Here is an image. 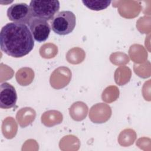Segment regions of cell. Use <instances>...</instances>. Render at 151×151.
<instances>
[{"instance_id":"1","label":"cell","mask_w":151,"mask_h":151,"mask_svg":"<svg viewBox=\"0 0 151 151\" xmlns=\"http://www.w3.org/2000/svg\"><path fill=\"white\" fill-rule=\"evenodd\" d=\"M33 36L28 27L24 24L9 22L0 32V47L6 54L15 58L28 54L34 47Z\"/></svg>"},{"instance_id":"2","label":"cell","mask_w":151,"mask_h":151,"mask_svg":"<svg viewBox=\"0 0 151 151\" xmlns=\"http://www.w3.org/2000/svg\"><path fill=\"white\" fill-rule=\"evenodd\" d=\"M29 7L32 16L47 21L52 19L60 9L58 1H30Z\"/></svg>"},{"instance_id":"3","label":"cell","mask_w":151,"mask_h":151,"mask_svg":"<svg viewBox=\"0 0 151 151\" xmlns=\"http://www.w3.org/2000/svg\"><path fill=\"white\" fill-rule=\"evenodd\" d=\"M76 25V17L70 11L58 12L51 22V28L57 34L66 35L70 34Z\"/></svg>"},{"instance_id":"4","label":"cell","mask_w":151,"mask_h":151,"mask_svg":"<svg viewBox=\"0 0 151 151\" xmlns=\"http://www.w3.org/2000/svg\"><path fill=\"white\" fill-rule=\"evenodd\" d=\"M7 16L13 22L28 25L32 19L30 7L25 3H16L7 9Z\"/></svg>"},{"instance_id":"5","label":"cell","mask_w":151,"mask_h":151,"mask_svg":"<svg viewBox=\"0 0 151 151\" xmlns=\"http://www.w3.org/2000/svg\"><path fill=\"white\" fill-rule=\"evenodd\" d=\"M34 39L39 42L47 40L51 31V27L45 20L34 18L28 24Z\"/></svg>"},{"instance_id":"6","label":"cell","mask_w":151,"mask_h":151,"mask_svg":"<svg viewBox=\"0 0 151 151\" xmlns=\"http://www.w3.org/2000/svg\"><path fill=\"white\" fill-rule=\"evenodd\" d=\"M17 100V94L14 87L5 82L0 86V107L9 109L14 107Z\"/></svg>"},{"instance_id":"7","label":"cell","mask_w":151,"mask_h":151,"mask_svg":"<svg viewBox=\"0 0 151 151\" xmlns=\"http://www.w3.org/2000/svg\"><path fill=\"white\" fill-rule=\"evenodd\" d=\"M83 4L88 9L93 11H101L107 8L111 4V1L83 0Z\"/></svg>"}]
</instances>
